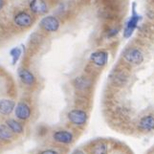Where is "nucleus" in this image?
<instances>
[{
  "mask_svg": "<svg viewBox=\"0 0 154 154\" xmlns=\"http://www.w3.org/2000/svg\"><path fill=\"white\" fill-rule=\"evenodd\" d=\"M4 5H5V0H0V11L4 8Z\"/></svg>",
  "mask_w": 154,
  "mask_h": 154,
  "instance_id": "19",
  "label": "nucleus"
},
{
  "mask_svg": "<svg viewBox=\"0 0 154 154\" xmlns=\"http://www.w3.org/2000/svg\"><path fill=\"white\" fill-rule=\"evenodd\" d=\"M107 145L104 143H99V144L95 145L92 148V154H106L107 153Z\"/></svg>",
  "mask_w": 154,
  "mask_h": 154,
  "instance_id": "17",
  "label": "nucleus"
},
{
  "mask_svg": "<svg viewBox=\"0 0 154 154\" xmlns=\"http://www.w3.org/2000/svg\"><path fill=\"white\" fill-rule=\"evenodd\" d=\"M34 18L32 14L25 12V11H20L17 13L14 17V24L18 28L27 29L33 25Z\"/></svg>",
  "mask_w": 154,
  "mask_h": 154,
  "instance_id": "2",
  "label": "nucleus"
},
{
  "mask_svg": "<svg viewBox=\"0 0 154 154\" xmlns=\"http://www.w3.org/2000/svg\"><path fill=\"white\" fill-rule=\"evenodd\" d=\"M72 154H84L82 150H75Z\"/></svg>",
  "mask_w": 154,
  "mask_h": 154,
  "instance_id": "20",
  "label": "nucleus"
},
{
  "mask_svg": "<svg viewBox=\"0 0 154 154\" xmlns=\"http://www.w3.org/2000/svg\"><path fill=\"white\" fill-rule=\"evenodd\" d=\"M68 119L76 125H82L87 121V114L81 109H73L68 113Z\"/></svg>",
  "mask_w": 154,
  "mask_h": 154,
  "instance_id": "4",
  "label": "nucleus"
},
{
  "mask_svg": "<svg viewBox=\"0 0 154 154\" xmlns=\"http://www.w3.org/2000/svg\"><path fill=\"white\" fill-rule=\"evenodd\" d=\"M6 125H8L9 128L12 130L13 133L14 134H21L23 133V125H21L19 122L15 121L14 119H9L6 121Z\"/></svg>",
  "mask_w": 154,
  "mask_h": 154,
  "instance_id": "13",
  "label": "nucleus"
},
{
  "mask_svg": "<svg viewBox=\"0 0 154 154\" xmlns=\"http://www.w3.org/2000/svg\"><path fill=\"white\" fill-rule=\"evenodd\" d=\"M15 108V103L9 99L0 100V114L2 115H10Z\"/></svg>",
  "mask_w": 154,
  "mask_h": 154,
  "instance_id": "11",
  "label": "nucleus"
},
{
  "mask_svg": "<svg viewBox=\"0 0 154 154\" xmlns=\"http://www.w3.org/2000/svg\"><path fill=\"white\" fill-rule=\"evenodd\" d=\"M17 118L20 121H26L31 117V107L25 102H19L14 108Z\"/></svg>",
  "mask_w": 154,
  "mask_h": 154,
  "instance_id": "6",
  "label": "nucleus"
},
{
  "mask_svg": "<svg viewBox=\"0 0 154 154\" xmlns=\"http://www.w3.org/2000/svg\"><path fill=\"white\" fill-rule=\"evenodd\" d=\"M139 127L145 131H150L154 129V116L148 115L142 118L139 123Z\"/></svg>",
  "mask_w": 154,
  "mask_h": 154,
  "instance_id": "12",
  "label": "nucleus"
},
{
  "mask_svg": "<svg viewBox=\"0 0 154 154\" xmlns=\"http://www.w3.org/2000/svg\"><path fill=\"white\" fill-rule=\"evenodd\" d=\"M54 140L60 144H70L73 141V135L71 132L66 130H58L53 135Z\"/></svg>",
  "mask_w": 154,
  "mask_h": 154,
  "instance_id": "10",
  "label": "nucleus"
},
{
  "mask_svg": "<svg viewBox=\"0 0 154 154\" xmlns=\"http://www.w3.org/2000/svg\"><path fill=\"white\" fill-rule=\"evenodd\" d=\"M39 154H58V153L56 150H53V149H46V150L41 151Z\"/></svg>",
  "mask_w": 154,
  "mask_h": 154,
  "instance_id": "18",
  "label": "nucleus"
},
{
  "mask_svg": "<svg viewBox=\"0 0 154 154\" xmlns=\"http://www.w3.org/2000/svg\"><path fill=\"white\" fill-rule=\"evenodd\" d=\"M29 9L33 14L42 15L48 12V5L45 0H31Z\"/></svg>",
  "mask_w": 154,
  "mask_h": 154,
  "instance_id": "5",
  "label": "nucleus"
},
{
  "mask_svg": "<svg viewBox=\"0 0 154 154\" xmlns=\"http://www.w3.org/2000/svg\"><path fill=\"white\" fill-rule=\"evenodd\" d=\"M14 138V133L7 125H0V140L10 141Z\"/></svg>",
  "mask_w": 154,
  "mask_h": 154,
  "instance_id": "15",
  "label": "nucleus"
},
{
  "mask_svg": "<svg viewBox=\"0 0 154 154\" xmlns=\"http://www.w3.org/2000/svg\"><path fill=\"white\" fill-rule=\"evenodd\" d=\"M39 25L41 29L47 33H55L60 27V22L54 15H46L41 18Z\"/></svg>",
  "mask_w": 154,
  "mask_h": 154,
  "instance_id": "1",
  "label": "nucleus"
},
{
  "mask_svg": "<svg viewBox=\"0 0 154 154\" xmlns=\"http://www.w3.org/2000/svg\"><path fill=\"white\" fill-rule=\"evenodd\" d=\"M138 21H139V15L136 14V11L133 9V12H132V15L129 18V20L127 21L126 26L124 31V36L125 38H129V36L132 35V33L134 32L135 28L137 27Z\"/></svg>",
  "mask_w": 154,
  "mask_h": 154,
  "instance_id": "8",
  "label": "nucleus"
},
{
  "mask_svg": "<svg viewBox=\"0 0 154 154\" xmlns=\"http://www.w3.org/2000/svg\"><path fill=\"white\" fill-rule=\"evenodd\" d=\"M18 78L20 82L27 86H33L35 82V77L33 73L26 68H21L18 70Z\"/></svg>",
  "mask_w": 154,
  "mask_h": 154,
  "instance_id": "7",
  "label": "nucleus"
},
{
  "mask_svg": "<svg viewBox=\"0 0 154 154\" xmlns=\"http://www.w3.org/2000/svg\"><path fill=\"white\" fill-rule=\"evenodd\" d=\"M124 57L128 63L134 64V65L140 64V63L144 60V55H143V53L139 49H136V48L127 50L124 54Z\"/></svg>",
  "mask_w": 154,
  "mask_h": 154,
  "instance_id": "3",
  "label": "nucleus"
},
{
  "mask_svg": "<svg viewBox=\"0 0 154 154\" xmlns=\"http://www.w3.org/2000/svg\"><path fill=\"white\" fill-rule=\"evenodd\" d=\"M21 55H22V50L20 47H14L10 51V56L12 57V64L15 65L18 60L20 58Z\"/></svg>",
  "mask_w": 154,
  "mask_h": 154,
  "instance_id": "16",
  "label": "nucleus"
},
{
  "mask_svg": "<svg viewBox=\"0 0 154 154\" xmlns=\"http://www.w3.org/2000/svg\"><path fill=\"white\" fill-rule=\"evenodd\" d=\"M74 85L79 90H84L91 85V82L85 77H79L74 81Z\"/></svg>",
  "mask_w": 154,
  "mask_h": 154,
  "instance_id": "14",
  "label": "nucleus"
},
{
  "mask_svg": "<svg viewBox=\"0 0 154 154\" xmlns=\"http://www.w3.org/2000/svg\"><path fill=\"white\" fill-rule=\"evenodd\" d=\"M108 60V54L104 51H97L94 52L93 54L90 56V60L93 62L95 65L98 66H103L106 64Z\"/></svg>",
  "mask_w": 154,
  "mask_h": 154,
  "instance_id": "9",
  "label": "nucleus"
}]
</instances>
